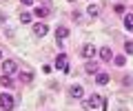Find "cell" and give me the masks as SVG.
<instances>
[{
  "label": "cell",
  "instance_id": "19",
  "mask_svg": "<svg viewBox=\"0 0 133 111\" xmlns=\"http://www.w3.org/2000/svg\"><path fill=\"white\" fill-rule=\"evenodd\" d=\"M124 51H127V53H133V42H131V40L124 42Z\"/></svg>",
  "mask_w": 133,
  "mask_h": 111
},
{
  "label": "cell",
  "instance_id": "8",
  "mask_svg": "<svg viewBox=\"0 0 133 111\" xmlns=\"http://www.w3.org/2000/svg\"><path fill=\"white\" fill-rule=\"evenodd\" d=\"M98 53H100V58L104 60V62H109V60H111V58H113V51H111V49H109V47H102V49H100V51H98Z\"/></svg>",
  "mask_w": 133,
  "mask_h": 111
},
{
  "label": "cell",
  "instance_id": "13",
  "mask_svg": "<svg viewBox=\"0 0 133 111\" xmlns=\"http://www.w3.org/2000/svg\"><path fill=\"white\" fill-rule=\"evenodd\" d=\"M56 36H58V38H66V36H69V29H66V27H58V29H56Z\"/></svg>",
  "mask_w": 133,
  "mask_h": 111
},
{
  "label": "cell",
  "instance_id": "16",
  "mask_svg": "<svg viewBox=\"0 0 133 111\" xmlns=\"http://www.w3.org/2000/svg\"><path fill=\"white\" fill-rule=\"evenodd\" d=\"M113 62L118 64V67H124V64H127V56H113Z\"/></svg>",
  "mask_w": 133,
  "mask_h": 111
},
{
  "label": "cell",
  "instance_id": "6",
  "mask_svg": "<svg viewBox=\"0 0 133 111\" xmlns=\"http://www.w3.org/2000/svg\"><path fill=\"white\" fill-rule=\"evenodd\" d=\"M47 31H49V27H47V24H42V22L33 24V36H40V38H42V36L47 34Z\"/></svg>",
  "mask_w": 133,
  "mask_h": 111
},
{
  "label": "cell",
  "instance_id": "10",
  "mask_svg": "<svg viewBox=\"0 0 133 111\" xmlns=\"http://www.w3.org/2000/svg\"><path fill=\"white\" fill-rule=\"evenodd\" d=\"M100 11H102V9H100L98 5H93V2H91V5L87 7V14H89L91 18H98V16H100Z\"/></svg>",
  "mask_w": 133,
  "mask_h": 111
},
{
  "label": "cell",
  "instance_id": "9",
  "mask_svg": "<svg viewBox=\"0 0 133 111\" xmlns=\"http://www.w3.org/2000/svg\"><path fill=\"white\" fill-rule=\"evenodd\" d=\"M109 73H107V71H98V73H95V82H98V84H107V82H109Z\"/></svg>",
  "mask_w": 133,
  "mask_h": 111
},
{
  "label": "cell",
  "instance_id": "21",
  "mask_svg": "<svg viewBox=\"0 0 133 111\" xmlns=\"http://www.w3.org/2000/svg\"><path fill=\"white\" fill-rule=\"evenodd\" d=\"M0 60H2V51H0Z\"/></svg>",
  "mask_w": 133,
  "mask_h": 111
},
{
  "label": "cell",
  "instance_id": "7",
  "mask_svg": "<svg viewBox=\"0 0 133 111\" xmlns=\"http://www.w3.org/2000/svg\"><path fill=\"white\" fill-rule=\"evenodd\" d=\"M69 96H71V98H82V96H84V89H82L80 84H73V87L69 89Z\"/></svg>",
  "mask_w": 133,
  "mask_h": 111
},
{
  "label": "cell",
  "instance_id": "22",
  "mask_svg": "<svg viewBox=\"0 0 133 111\" xmlns=\"http://www.w3.org/2000/svg\"><path fill=\"white\" fill-rule=\"evenodd\" d=\"M71 2H73V0H71Z\"/></svg>",
  "mask_w": 133,
  "mask_h": 111
},
{
  "label": "cell",
  "instance_id": "5",
  "mask_svg": "<svg viewBox=\"0 0 133 111\" xmlns=\"http://www.w3.org/2000/svg\"><path fill=\"white\" fill-rule=\"evenodd\" d=\"M98 105H102V98L100 96H91V98L84 100V109H95Z\"/></svg>",
  "mask_w": 133,
  "mask_h": 111
},
{
  "label": "cell",
  "instance_id": "2",
  "mask_svg": "<svg viewBox=\"0 0 133 111\" xmlns=\"http://www.w3.org/2000/svg\"><path fill=\"white\" fill-rule=\"evenodd\" d=\"M0 107L5 111L14 109V98H11V93H0Z\"/></svg>",
  "mask_w": 133,
  "mask_h": 111
},
{
  "label": "cell",
  "instance_id": "12",
  "mask_svg": "<svg viewBox=\"0 0 133 111\" xmlns=\"http://www.w3.org/2000/svg\"><path fill=\"white\" fill-rule=\"evenodd\" d=\"M124 27H127L129 31H133V14H127V16H124Z\"/></svg>",
  "mask_w": 133,
  "mask_h": 111
},
{
  "label": "cell",
  "instance_id": "15",
  "mask_svg": "<svg viewBox=\"0 0 133 111\" xmlns=\"http://www.w3.org/2000/svg\"><path fill=\"white\" fill-rule=\"evenodd\" d=\"M20 80H22V82H31L33 80V73L31 71H20Z\"/></svg>",
  "mask_w": 133,
  "mask_h": 111
},
{
  "label": "cell",
  "instance_id": "11",
  "mask_svg": "<svg viewBox=\"0 0 133 111\" xmlns=\"http://www.w3.org/2000/svg\"><path fill=\"white\" fill-rule=\"evenodd\" d=\"M33 14L38 16V18H44V16H49V7H36V11H33Z\"/></svg>",
  "mask_w": 133,
  "mask_h": 111
},
{
  "label": "cell",
  "instance_id": "1",
  "mask_svg": "<svg viewBox=\"0 0 133 111\" xmlns=\"http://www.w3.org/2000/svg\"><path fill=\"white\" fill-rule=\"evenodd\" d=\"M56 69H58V71H64V73H71V69H69V64H66V53H58Z\"/></svg>",
  "mask_w": 133,
  "mask_h": 111
},
{
  "label": "cell",
  "instance_id": "3",
  "mask_svg": "<svg viewBox=\"0 0 133 111\" xmlns=\"http://www.w3.org/2000/svg\"><path fill=\"white\" fill-rule=\"evenodd\" d=\"M16 71H18V62H16V60H5V62H2V73L14 76Z\"/></svg>",
  "mask_w": 133,
  "mask_h": 111
},
{
  "label": "cell",
  "instance_id": "4",
  "mask_svg": "<svg viewBox=\"0 0 133 111\" xmlns=\"http://www.w3.org/2000/svg\"><path fill=\"white\" fill-rule=\"evenodd\" d=\"M95 53H98V49H95V47H93V44H91V42L82 47V58L91 60V58H93V56H95Z\"/></svg>",
  "mask_w": 133,
  "mask_h": 111
},
{
  "label": "cell",
  "instance_id": "18",
  "mask_svg": "<svg viewBox=\"0 0 133 111\" xmlns=\"http://www.w3.org/2000/svg\"><path fill=\"white\" fill-rule=\"evenodd\" d=\"M20 22H22V24H29V22H31V14H22V16H20Z\"/></svg>",
  "mask_w": 133,
  "mask_h": 111
},
{
  "label": "cell",
  "instance_id": "14",
  "mask_svg": "<svg viewBox=\"0 0 133 111\" xmlns=\"http://www.w3.org/2000/svg\"><path fill=\"white\" fill-rule=\"evenodd\" d=\"M84 71H87V73H91V76H93V73H98V64H95V62H87Z\"/></svg>",
  "mask_w": 133,
  "mask_h": 111
},
{
  "label": "cell",
  "instance_id": "17",
  "mask_svg": "<svg viewBox=\"0 0 133 111\" xmlns=\"http://www.w3.org/2000/svg\"><path fill=\"white\" fill-rule=\"evenodd\" d=\"M0 84H2V87H11V76L2 73V78H0Z\"/></svg>",
  "mask_w": 133,
  "mask_h": 111
},
{
  "label": "cell",
  "instance_id": "20",
  "mask_svg": "<svg viewBox=\"0 0 133 111\" xmlns=\"http://www.w3.org/2000/svg\"><path fill=\"white\" fill-rule=\"evenodd\" d=\"M20 2H22V5H31L33 0H20Z\"/></svg>",
  "mask_w": 133,
  "mask_h": 111
}]
</instances>
